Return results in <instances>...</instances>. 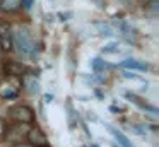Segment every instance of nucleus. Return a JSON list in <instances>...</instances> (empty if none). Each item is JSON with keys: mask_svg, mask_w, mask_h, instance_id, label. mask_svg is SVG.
<instances>
[{"mask_svg": "<svg viewBox=\"0 0 159 147\" xmlns=\"http://www.w3.org/2000/svg\"><path fill=\"white\" fill-rule=\"evenodd\" d=\"M108 130L111 132V135L115 137V140L118 142V145H120V147H135L134 144H132L130 140L127 139V135H125L123 132H120V130H116L115 126H108Z\"/></svg>", "mask_w": 159, "mask_h": 147, "instance_id": "9d476101", "label": "nucleus"}, {"mask_svg": "<svg viewBox=\"0 0 159 147\" xmlns=\"http://www.w3.org/2000/svg\"><path fill=\"white\" fill-rule=\"evenodd\" d=\"M121 75H123L125 79H130V80H137V82H144V84H147V80H145L144 77H140L139 74H134V72H128V70H125Z\"/></svg>", "mask_w": 159, "mask_h": 147, "instance_id": "dca6fc26", "label": "nucleus"}, {"mask_svg": "<svg viewBox=\"0 0 159 147\" xmlns=\"http://www.w3.org/2000/svg\"><path fill=\"white\" fill-rule=\"evenodd\" d=\"M93 26H94V29H96V33L99 34V36H106V38H110V36H113L116 31H115V27L111 26L110 22H104V21H98V22H93Z\"/></svg>", "mask_w": 159, "mask_h": 147, "instance_id": "1a4fd4ad", "label": "nucleus"}, {"mask_svg": "<svg viewBox=\"0 0 159 147\" xmlns=\"http://www.w3.org/2000/svg\"><path fill=\"white\" fill-rule=\"evenodd\" d=\"M12 147H33V145H29V144L26 142V144H16V145H12Z\"/></svg>", "mask_w": 159, "mask_h": 147, "instance_id": "4be33fe9", "label": "nucleus"}, {"mask_svg": "<svg viewBox=\"0 0 159 147\" xmlns=\"http://www.w3.org/2000/svg\"><path fill=\"white\" fill-rule=\"evenodd\" d=\"M70 16H72L70 12H60V14H58V19H60V21H69Z\"/></svg>", "mask_w": 159, "mask_h": 147, "instance_id": "6ab92c4d", "label": "nucleus"}, {"mask_svg": "<svg viewBox=\"0 0 159 147\" xmlns=\"http://www.w3.org/2000/svg\"><path fill=\"white\" fill-rule=\"evenodd\" d=\"M12 43H14V46H17V51L21 55H24V57H34L36 41L28 29H19L17 33H14Z\"/></svg>", "mask_w": 159, "mask_h": 147, "instance_id": "f257e3e1", "label": "nucleus"}, {"mask_svg": "<svg viewBox=\"0 0 159 147\" xmlns=\"http://www.w3.org/2000/svg\"><path fill=\"white\" fill-rule=\"evenodd\" d=\"M121 51H123V48H121V43H118V41H110L108 44H104L101 48V53L103 55H118Z\"/></svg>", "mask_w": 159, "mask_h": 147, "instance_id": "f8f14e48", "label": "nucleus"}, {"mask_svg": "<svg viewBox=\"0 0 159 147\" xmlns=\"http://www.w3.org/2000/svg\"><path fill=\"white\" fill-rule=\"evenodd\" d=\"M93 2H94V3H98L99 7H103V0H93Z\"/></svg>", "mask_w": 159, "mask_h": 147, "instance_id": "5701e85b", "label": "nucleus"}, {"mask_svg": "<svg viewBox=\"0 0 159 147\" xmlns=\"http://www.w3.org/2000/svg\"><path fill=\"white\" fill-rule=\"evenodd\" d=\"M147 128H149L147 125H140V123H132L130 125V132L137 133V135H147V132H149Z\"/></svg>", "mask_w": 159, "mask_h": 147, "instance_id": "4468645a", "label": "nucleus"}, {"mask_svg": "<svg viewBox=\"0 0 159 147\" xmlns=\"http://www.w3.org/2000/svg\"><path fill=\"white\" fill-rule=\"evenodd\" d=\"M111 147H120V145H116L115 142H111Z\"/></svg>", "mask_w": 159, "mask_h": 147, "instance_id": "b1692460", "label": "nucleus"}, {"mask_svg": "<svg viewBox=\"0 0 159 147\" xmlns=\"http://www.w3.org/2000/svg\"><path fill=\"white\" fill-rule=\"evenodd\" d=\"M9 116L17 123H29L31 125L33 120H34V111L26 104H17L9 109Z\"/></svg>", "mask_w": 159, "mask_h": 147, "instance_id": "7ed1b4c3", "label": "nucleus"}, {"mask_svg": "<svg viewBox=\"0 0 159 147\" xmlns=\"http://www.w3.org/2000/svg\"><path fill=\"white\" fill-rule=\"evenodd\" d=\"M91 68H93L94 74H101V72H104L106 68H111V65L108 63V62H104L101 57H96L91 60Z\"/></svg>", "mask_w": 159, "mask_h": 147, "instance_id": "ddd939ff", "label": "nucleus"}, {"mask_svg": "<svg viewBox=\"0 0 159 147\" xmlns=\"http://www.w3.org/2000/svg\"><path fill=\"white\" fill-rule=\"evenodd\" d=\"M29 128H31L29 123H17L16 122L14 125L7 126V130H5V133H4V139H7L9 142H12L14 145L16 144H22V139H26Z\"/></svg>", "mask_w": 159, "mask_h": 147, "instance_id": "f03ea898", "label": "nucleus"}, {"mask_svg": "<svg viewBox=\"0 0 159 147\" xmlns=\"http://www.w3.org/2000/svg\"><path fill=\"white\" fill-rule=\"evenodd\" d=\"M33 3H34V0H21L22 9H26V10H31L33 9Z\"/></svg>", "mask_w": 159, "mask_h": 147, "instance_id": "f3484780", "label": "nucleus"}, {"mask_svg": "<svg viewBox=\"0 0 159 147\" xmlns=\"http://www.w3.org/2000/svg\"><path fill=\"white\" fill-rule=\"evenodd\" d=\"M120 67H123L125 70L128 72H147L151 70V63H147V62H142V60H137V58H127V60H123L120 63Z\"/></svg>", "mask_w": 159, "mask_h": 147, "instance_id": "423d86ee", "label": "nucleus"}, {"mask_svg": "<svg viewBox=\"0 0 159 147\" xmlns=\"http://www.w3.org/2000/svg\"><path fill=\"white\" fill-rule=\"evenodd\" d=\"M110 24L115 27V31H116V33H120L121 36H123L125 39H128V41H134L135 36H137L135 29L127 22V21H123V19H118V17H115L113 22H110Z\"/></svg>", "mask_w": 159, "mask_h": 147, "instance_id": "39448f33", "label": "nucleus"}, {"mask_svg": "<svg viewBox=\"0 0 159 147\" xmlns=\"http://www.w3.org/2000/svg\"><path fill=\"white\" fill-rule=\"evenodd\" d=\"M26 139H28V144L33 147H48V137L38 125L29 128Z\"/></svg>", "mask_w": 159, "mask_h": 147, "instance_id": "20e7f679", "label": "nucleus"}, {"mask_svg": "<svg viewBox=\"0 0 159 147\" xmlns=\"http://www.w3.org/2000/svg\"><path fill=\"white\" fill-rule=\"evenodd\" d=\"M21 9V0H0V10L5 14H16Z\"/></svg>", "mask_w": 159, "mask_h": 147, "instance_id": "6e6552de", "label": "nucleus"}, {"mask_svg": "<svg viewBox=\"0 0 159 147\" xmlns=\"http://www.w3.org/2000/svg\"><path fill=\"white\" fill-rule=\"evenodd\" d=\"M4 72L11 77H22L26 72V67L21 63V62H16V60H7L4 62Z\"/></svg>", "mask_w": 159, "mask_h": 147, "instance_id": "0eeeda50", "label": "nucleus"}, {"mask_svg": "<svg viewBox=\"0 0 159 147\" xmlns=\"http://www.w3.org/2000/svg\"><path fill=\"white\" fill-rule=\"evenodd\" d=\"M52 101H53V94H45V103H48V104H50Z\"/></svg>", "mask_w": 159, "mask_h": 147, "instance_id": "aec40b11", "label": "nucleus"}, {"mask_svg": "<svg viewBox=\"0 0 159 147\" xmlns=\"http://www.w3.org/2000/svg\"><path fill=\"white\" fill-rule=\"evenodd\" d=\"M7 122H5L4 118H0V137H4V133H5V130H7Z\"/></svg>", "mask_w": 159, "mask_h": 147, "instance_id": "a211bd4d", "label": "nucleus"}, {"mask_svg": "<svg viewBox=\"0 0 159 147\" xmlns=\"http://www.w3.org/2000/svg\"><path fill=\"white\" fill-rule=\"evenodd\" d=\"M0 50L2 51H12L14 50L12 38H0Z\"/></svg>", "mask_w": 159, "mask_h": 147, "instance_id": "2eb2a0df", "label": "nucleus"}, {"mask_svg": "<svg viewBox=\"0 0 159 147\" xmlns=\"http://www.w3.org/2000/svg\"><path fill=\"white\" fill-rule=\"evenodd\" d=\"M110 109L113 113H120V111H123V108H116V106H110Z\"/></svg>", "mask_w": 159, "mask_h": 147, "instance_id": "412c9836", "label": "nucleus"}, {"mask_svg": "<svg viewBox=\"0 0 159 147\" xmlns=\"http://www.w3.org/2000/svg\"><path fill=\"white\" fill-rule=\"evenodd\" d=\"M19 96V87H12L11 84H5L0 87V98L4 99H16Z\"/></svg>", "mask_w": 159, "mask_h": 147, "instance_id": "9b49d317", "label": "nucleus"}]
</instances>
